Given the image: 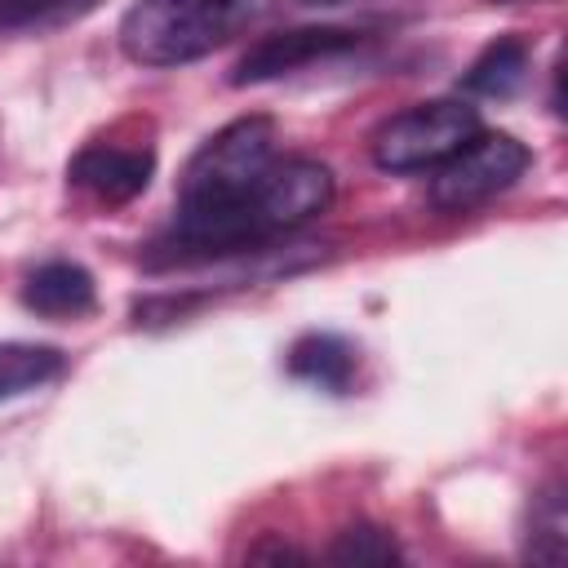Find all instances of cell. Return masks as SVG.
<instances>
[{
  "mask_svg": "<svg viewBox=\"0 0 568 568\" xmlns=\"http://www.w3.org/2000/svg\"><path fill=\"white\" fill-rule=\"evenodd\" d=\"M275 142L280 138H275L271 115H240V120L222 124L186 160L173 217H200V213H213V209H226L231 200H240L280 160Z\"/></svg>",
  "mask_w": 568,
  "mask_h": 568,
  "instance_id": "3",
  "label": "cell"
},
{
  "mask_svg": "<svg viewBox=\"0 0 568 568\" xmlns=\"http://www.w3.org/2000/svg\"><path fill=\"white\" fill-rule=\"evenodd\" d=\"M93 4L98 0H0V31H18V27H36V22H62V18H75Z\"/></svg>",
  "mask_w": 568,
  "mask_h": 568,
  "instance_id": "14",
  "label": "cell"
},
{
  "mask_svg": "<svg viewBox=\"0 0 568 568\" xmlns=\"http://www.w3.org/2000/svg\"><path fill=\"white\" fill-rule=\"evenodd\" d=\"M475 133H479V111L470 102L435 98L382 120L368 151H373V164L386 173H417V169L444 164Z\"/></svg>",
  "mask_w": 568,
  "mask_h": 568,
  "instance_id": "4",
  "label": "cell"
},
{
  "mask_svg": "<svg viewBox=\"0 0 568 568\" xmlns=\"http://www.w3.org/2000/svg\"><path fill=\"white\" fill-rule=\"evenodd\" d=\"M284 368L297 377V382H311L320 390H333V395H346L355 386V373H359V351L337 337V333H302L288 355H284Z\"/></svg>",
  "mask_w": 568,
  "mask_h": 568,
  "instance_id": "9",
  "label": "cell"
},
{
  "mask_svg": "<svg viewBox=\"0 0 568 568\" xmlns=\"http://www.w3.org/2000/svg\"><path fill=\"white\" fill-rule=\"evenodd\" d=\"M359 31L346 27H293V31H275L262 36L231 71V84H266V80H284L302 67L342 58L351 49H359Z\"/></svg>",
  "mask_w": 568,
  "mask_h": 568,
  "instance_id": "7",
  "label": "cell"
},
{
  "mask_svg": "<svg viewBox=\"0 0 568 568\" xmlns=\"http://www.w3.org/2000/svg\"><path fill=\"white\" fill-rule=\"evenodd\" d=\"M62 351L44 342H0V399L40 390L62 373Z\"/></svg>",
  "mask_w": 568,
  "mask_h": 568,
  "instance_id": "11",
  "label": "cell"
},
{
  "mask_svg": "<svg viewBox=\"0 0 568 568\" xmlns=\"http://www.w3.org/2000/svg\"><path fill=\"white\" fill-rule=\"evenodd\" d=\"M22 306L44 315V320H80V315H93L98 288L80 262L58 257V262H40L22 280Z\"/></svg>",
  "mask_w": 568,
  "mask_h": 568,
  "instance_id": "8",
  "label": "cell"
},
{
  "mask_svg": "<svg viewBox=\"0 0 568 568\" xmlns=\"http://www.w3.org/2000/svg\"><path fill=\"white\" fill-rule=\"evenodd\" d=\"M271 0H133L115 27L120 53L138 67H186L231 44Z\"/></svg>",
  "mask_w": 568,
  "mask_h": 568,
  "instance_id": "2",
  "label": "cell"
},
{
  "mask_svg": "<svg viewBox=\"0 0 568 568\" xmlns=\"http://www.w3.org/2000/svg\"><path fill=\"white\" fill-rule=\"evenodd\" d=\"M253 559H306L302 550H293V546H257L253 550Z\"/></svg>",
  "mask_w": 568,
  "mask_h": 568,
  "instance_id": "15",
  "label": "cell"
},
{
  "mask_svg": "<svg viewBox=\"0 0 568 568\" xmlns=\"http://www.w3.org/2000/svg\"><path fill=\"white\" fill-rule=\"evenodd\" d=\"M568 546V515H564V484L550 479L528 510V532H524V555L532 564H559Z\"/></svg>",
  "mask_w": 568,
  "mask_h": 568,
  "instance_id": "12",
  "label": "cell"
},
{
  "mask_svg": "<svg viewBox=\"0 0 568 568\" xmlns=\"http://www.w3.org/2000/svg\"><path fill=\"white\" fill-rule=\"evenodd\" d=\"M524 75H528V44L519 36H497L466 67L462 89L466 93H484V98H510L524 84Z\"/></svg>",
  "mask_w": 568,
  "mask_h": 568,
  "instance_id": "10",
  "label": "cell"
},
{
  "mask_svg": "<svg viewBox=\"0 0 568 568\" xmlns=\"http://www.w3.org/2000/svg\"><path fill=\"white\" fill-rule=\"evenodd\" d=\"M532 155L510 133H475L462 151H453L444 164H435L430 178V204L439 213H470L488 204L493 195L510 191L528 173Z\"/></svg>",
  "mask_w": 568,
  "mask_h": 568,
  "instance_id": "5",
  "label": "cell"
},
{
  "mask_svg": "<svg viewBox=\"0 0 568 568\" xmlns=\"http://www.w3.org/2000/svg\"><path fill=\"white\" fill-rule=\"evenodd\" d=\"M333 564H395L399 546L382 524H351L333 537V546L324 550Z\"/></svg>",
  "mask_w": 568,
  "mask_h": 568,
  "instance_id": "13",
  "label": "cell"
},
{
  "mask_svg": "<svg viewBox=\"0 0 568 568\" xmlns=\"http://www.w3.org/2000/svg\"><path fill=\"white\" fill-rule=\"evenodd\" d=\"M151 173H155V146L146 138H120V129L84 142L67 164V182L80 195H89L98 209H120L138 200L151 186Z\"/></svg>",
  "mask_w": 568,
  "mask_h": 568,
  "instance_id": "6",
  "label": "cell"
},
{
  "mask_svg": "<svg viewBox=\"0 0 568 568\" xmlns=\"http://www.w3.org/2000/svg\"><path fill=\"white\" fill-rule=\"evenodd\" d=\"M333 204V173L320 160H275L240 200L200 217H173L151 244V266H191L235 253H257L275 235L297 231Z\"/></svg>",
  "mask_w": 568,
  "mask_h": 568,
  "instance_id": "1",
  "label": "cell"
},
{
  "mask_svg": "<svg viewBox=\"0 0 568 568\" xmlns=\"http://www.w3.org/2000/svg\"><path fill=\"white\" fill-rule=\"evenodd\" d=\"M311 4H337V0H311Z\"/></svg>",
  "mask_w": 568,
  "mask_h": 568,
  "instance_id": "16",
  "label": "cell"
}]
</instances>
